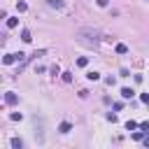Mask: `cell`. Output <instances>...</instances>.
Here are the masks:
<instances>
[{
    "label": "cell",
    "mask_w": 149,
    "mask_h": 149,
    "mask_svg": "<svg viewBox=\"0 0 149 149\" xmlns=\"http://www.w3.org/2000/svg\"><path fill=\"white\" fill-rule=\"evenodd\" d=\"M121 95H123V98H133V95H135V91H133V88H128V86H123V88H121Z\"/></svg>",
    "instance_id": "5"
},
{
    "label": "cell",
    "mask_w": 149,
    "mask_h": 149,
    "mask_svg": "<svg viewBox=\"0 0 149 149\" xmlns=\"http://www.w3.org/2000/svg\"><path fill=\"white\" fill-rule=\"evenodd\" d=\"M5 102H7V105H16V102H19V95H16V93H5Z\"/></svg>",
    "instance_id": "2"
},
{
    "label": "cell",
    "mask_w": 149,
    "mask_h": 149,
    "mask_svg": "<svg viewBox=\"0 0 149 149\" xmlns=\"http://www.w3.org/2000/svg\"><path fill=\"white\" fill-rule=\"evenodd\" d=\"M47 5H49V7H56V9H65V5H63L61 0H47Z\"/></svg>",
    "instance_id": "4"
},
{
    "label": "cell",
    "mask_w": 149,
    "mask_h": 149,
    "mask_svg": "<svg viewBox=\"0 0 149 149\" xmlns=\"http://www.w3.org/2000/svg\"><path fill=\"white\" fill-rule=\"evenodd\" d=\"M86 77H88L91 81H98V79H100V74H98V72H93V70H91V72H86Z\"/></svg>",
    "instance_id": "11"
},
{
    "label": "cell",
    "mask_w": 149,
    "mask_h": 149,
    "mask_svg": "<svg viewBox=\"0 0 149 149\" xmlns=\"http://www.w3.org/2000/svg\"><path fill=\"white\" fill-rule=\"evenodd\" d=\"M26 9H28V5H26L23 0H19V2H16V12H21V14H23Z\"/></svg>",
    "instance_id": "6"
},
{
    "label": "cell",
    "mask_w": 149,
    "mask_h": 149,
    "mask_svg": "<svg viewBox=\"0 0 149 149\" xmlns=\"http://www.w3.org/2000/svg\"><path fill=\"white\" fill-rule=\"evenodd\" d=\"M23 58H26V54H21V51H19V54H7V56L2 58V63H5V65H12V63L23 61Z\"/></svg>",
    "instance_id": "1"
},
{
    "label": "cell",
    "mask_w": 149,
    "mask_h": 149,
    "mask_svg": "<svg viewBox=\"0 0 149 149\" xmlns=\"http://www.w3.org/2000/svg\"><path fill=\"white\" fill-rule=\"evenodd\" d=\"M21 119H23L21 112H12V121H21Z\"/></svg>",
    "instance_id": "14"
},
{
    "label": "cell",
    "mask_w": 149,
    "mask_h": 149,
    "mask_svg": "<svg viewBox=\"0 0 149 149\" xmlns=\"http://www.w3.org/2000/svg\"><path fill=\"white\" fill-rule=\"evenodd\" d=\"M21 40H23V42H30V40H33L30 30H21Z\"/></svg>",
    "instance_id": "8"
},
{
    "label": "cell",
    "mask_w": 149,
    "mask_h": 149,
    "mask_svg": "<svg viewBox=\"0 0 149 149\" xmlns=\"http://www.w3.org/2000/svg\"><path fill=\"white\" fill-rule=\"evenodd\" d=\"M126 128H128V130H135L137 123H135V121H126Z\"/></svg>",
    "instance_id": "16"
},
{
    "label": "cell",
    "mask_w": 149,
    "mask_h": 149,
    "mask_svg": "<svg viewBox=\"0 0 149 149\" xmlns=\"http://www.w3.org/2000/svg\"><path fill=\"white\" fill-rule=\"evenodd\" d=\"M63 74V81H72V72H61Z\"/></svg>",
    "instance_id": "15"
},
{
    "label": "cell",
    "mask_w": 149,
    "mask_h": 149,
    "mask_svg": "<svg viewBox=\"0 0 149 149\" xmlns=\"http://www.w3.org/2000/svg\"><path fill=\"white\" fill-rule=\"evenodd\" d=\"M77 65H79V68H86V65H88V58H86V56L77 58Z\"/></svg>",
    "instance_id": "10"
},
{
    "label": "cell",
    "mask_w": 149,
    "mask_h": 149,
    "mask_svg": "<svg viewBox=\"0 0 149 149\" xmlns=\"http://www.w3.org/2000/svg\"><path fill=\"white\" fill-rule=\"evenodd\" d=\"M126 51H128L126 44H116V54H126Z\"/></svg>",
    "instance_id": "13"
},
{
    "label": "cell",
    "mask_w": 149,
    "mask_h": 149,
    "mask_svg": "<svg viewBox=\"0 0 149 149\" xmlns=\"http://www.w3.org/2000/svg\"><path fill=\"white\" fill-rule=\"evenodd\" d=\"M140 133H144V135L149 133V123H147V121H142V123H140Z\"/></svg>",
    "instance_id": "12"
},
{
    "label": "cell",
    "mask_w": 149,
    "mask_h": 149,
    "mask_svg": "<svg viewBox=\"0 0 149 149\" xmlns=\"http://www.w3.org/2000/svg\"><path fill=\"white\" fill-rule=\"evenodd\" d=\"M16 26H19V19L9 16V19H7V28H16Z\"/></svg>",
    "instance_id": "7"
},
{
    "label": "cell",
    "mask_w": 149,
    "mask_h": 149,
    "mask_svg": "<svg viewBox=\"0 0 149 149\" xmlns=\"http://www.w3.org/2000/svg\"><path fill=\"white\" fill-rule=\"evenodd\" d=\"M95 2H98V7H105L107 5V0H95Z\"/></svg>",
    "instance_id": "17"
},
{
    "label": "cell",
    "mask_w": 149,
    "mask_h": 149,
    "mask_svg": "<svg viewBox=\"0 0 149 149\" xmlns=\"http://www.w3.org/2000/svg\"><path fill=\"white\" fill-rule=\"evenodd\" d=\"M58 130H61V133H70V130H72V123H70V121H63V123L58 126Z\"/></svg>",
    "instance_id": "3"
},
{
    "label": "cell",
    "mask_w": 149,
    "mask_h": 149,
    "mask_svg": "<svg viewBox=\"0 0 149 149\" xmlns=\"http://www.w3.org/2000/svg\"><path fill=\"white\" fill-rule=\"evenodd\" d=\"M9 144H12L14 149H21V147H23V142H21L19 137H12V142H9Z\"/></svg>",
    "instance_id": "9"
}]
</instances>
